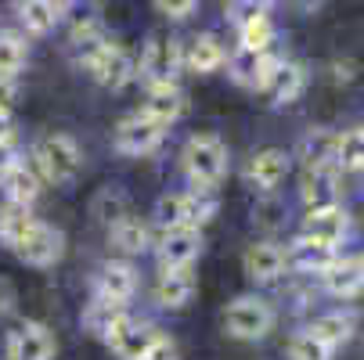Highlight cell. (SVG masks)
I'll return each mask as SVG.
<instances>
[{
  "mask_svg": "<svg viewBox=\"0 0 364 360\" xmlns=\"http://www.w3.org/2000/svg\"><path fill=\"white\" fill-rule=\"evenodd\" d=\"M181 170H184L191 187L213 191L224 180V173H228V144L220 137H213V133L191 137L184 144V151H181Z\"/></svg>",
  "mask_w": 364,
  "mask_h": 360,
  "instance_id": "cell-1",
  "label": "cell"
},
{
  "mask_svg": "<svg viewBox=\"0 0 364 360\" xmlns=\"http://www.w3.org/2000/svg\"><path fill=\"white\" fill-rule=\"evenodd\" d=\"M33 170L47 184H73L83 170V151L69 133H43L33 144Z\"/></svg>",
  "mask_w": 364,
  "mask_h": 360,
  "instance_id": "cell-2",
  "label": "cell"
},
{
  "mask_svg": "<svg viewBox=\"0 0 364 360\" xmlns=\"http://www.w3.org/2000/svg\"><path fill=\"white\" fill-rule=\"evenodd\" d=\"M8 249L18 256V260L26 267H55L62 263V256H65V234L55 227V224H43L36 217L26 220V227L8 241Z\"/></svg>",
  "mask_w": 364,
  "mask_h": 360,
  "instance_id": "cell-3",
  "label": "cell"
},
{
  "mask_svg": "<svg viewBox=\"0 0 364 360\" xmlns=\"http://www.w3.org/2000/svg\"><path fill=\"white\" fill-rule=\"evenodd\" d=\"M217 217V202L210 198V191H173L155 202V224L159 231H173V227H205Z\"/></svg>",
  "mask_w": 364,
  "mask_h": 360,
  "instance_id": "cell-4",
  "label": "cell"
},
{
  "mask_svg": "<svg viewBox=\"0 0 364 360\" xmlns=\"http://www.w3.org/2000/svg\"><path fill=\"white\" fill-rule=\"evenodd\" d=\"M224 328H228L231 339L256 342L274 328V306L259 295H238L224 310Z\"/></svg>",
  "mask_w": 364,
  "mask_h": 360,
  "instance_id": "cell-5",
  "label": "cell"
},
{
  "mask_svg": "<svg viewBox=\"0 0 364 360\" xmlns=\"http://www.w3.org/2000/svg\"><path fill=\"white\" fill-rule=\"evenodd\" d=\"M184 69V55H181V40L170 36H151L137 58V76L144 80V87H163V83H177Z\"/></svg>",
  "mask_w": 364,
  "mask_h": 360,
  "instance_id": "cell-6",
  "label": "cell"
},
{
  "mask_svg": "<svg viewBox=\"0 0 364 360\" xmlns=\"http://www.w3.org/2000/svg\"><path fill=\"white\" fill-rule=\"evenodd\" d=\"M90 76H94V83L97 87H105V90H112V94H119V90H127L134 80H137V55L130 47H123V43H116V40H109L105 43V50L90 62V69H87Z\"/></svg>",
  "mask_w": 364,
  "mask_h": 360,
  "instance_id": "cell-7",
  "label": "cell"
},
{
  "mask_svg": "<svg viewBox=\"0 0 364 360\" xmlns=\"http://www.w3.org/2000/svg\"><path fill=\"white\" fill-rule=\"evenodd\" d=\"M170 126H163L159 119H151L148 112H130L116 123V148L123 151V156H148V151H155L163 144Z\"/></svg>",
  "mask_w": 364,
  "mask_h": 360,
  "instance_id": "cell-8",
  "label": "cell"
},
{
  "mask_svg": "<svg viewBox=\"0 0 364 360\" xmlns=\"http://www.w3.org/2000/svg\"><path fill=\"white\" fill-rule=\"evenodd\" d=\"M155 335H159V328H155V324H144V321H134L130 314H119L101 339L109 342V349L119 360H144V353L151 349Z\"/></svg>",
  "mask_w": 364,
  "mask_h": 360,
  "instance_id": "cell-9",
  "label": "cell"
},
{
  "mask_svg": "<svg viewBox=\"0 0 364 360\" xmlns=\"http://www.w3.org/2000/svg\"><path fill=\"white\" fill-rule=\"evenodd\" d=\"M55 353H58V342L50 335V328L40 321H22L4 339L8 360H55Z\"/></svg>",
  "mask_w": 364,
  "mask_h": 360,
  "instance_id": "cell-10",
  "label": "cell"
},
{
  "mask_svg": "<svg viewBox=\"0 0 364 360\" xmlns=\"http://www.w3.org/2000/svg\"><path fill=\"white\" fill-rule=\"evenodd\" d=\"M285 177H289V156L282 148H259V151H252L245 170H242V180L252 191H259V195H271Z\"/></svg>",
  "mask_w": 364,
  "mask_h": 360,
  "instance_id": "cell-11",
  "label": "cell"
},
{
  "mask_svg": "<svg viewBox=\"0 0 364 360\" xmlns=\"http://www.w3.org/2000/svg\"><path fill=\"white\" fill-rule=\"evenodd\" d=\"M282 58L278 55H271V50H235V55L228 58V76L238 83V87H245V90H264V83H267V76L274 72V65H278Z\"/></svg>",
  "mask_w": 364,
  "mask_h": 360,
  "instance_id": "cell-12",
  "label": "cell"
},
{
  "mask_svg": "<svg viewBox=\"0 0 364 360\" xmlns=\"http://www.w3.org/2000/svg\"><path fill=\"white\" fill-rule=\"evenodd\" d=\"M350 231V217L339 202L332 205H310L306 217H303V238H314V241H325V245H339Z\"/></svg>",
  "mask_w": 364,
  "mask_h": 360,
  "instance_id": "cell-13",
  "label": "cell"
},
{
  "mask_svg": "<svg viewBox=\"0 0 364 360\" xmlns=\"http://www.w3.org/2000/svg\"><path fill=\"white\" fill-rule=\"evenodd\" d=\"M242 271L256 285H274L285 274V249L274 241H252L242 252Z\"/></svg>",
  "mask_w": 364,
  "mask_h": 360,
  "instance_id": "cell-14",
  "label": "cell"
},
{
  "mask_svg": "<svg viewBox=\"0 0 364 360\" xmlns=\"http://www.w3.org/2000/svg\"><path fill=\"white\" fill-rule=\"evenodd\" d=\"M94 295H97V299H109V302L127 306V302L137 295V267H134L130 260H109L105 267L97 271Z\"/></svg>",
  "mask_w": 364,
  "mask_h": 360,
  "instance_id": "cell-15",
  "label": "cell"
},
{
  "mask_svg": "<svg viewBox=\"0 0 364 360\" xmlns=\"http://www.w3.org/2000/svg\"><path fill=\"white\" fill-rule=\"evenodd\" d=\"M198 288V278L191 271V263L184 267H159V278H155V302L166 306V310H181V306L191 302Z\"/></svg>",
  "mask_w": 364,
  "mask_h": 360,
  "instance_id": "cell-16",
  "label": "cell"
},
{
  "mask_svg": "<svg viewBox=\"0 0 364 360\" xmlns=\"http://www.w3.org/2000/svg\"><path fill=\"white\" fill-rule=\"evenodd\" d=\"M325 292L336 295V299H353L364 292V263L360 256H336V260L318 274Z\"/></svg>",
  "mask_w": 364,
  "mask_h": 360,
  "instance_id": "cell-17",
  "label": "cell"
},
{
  "mask_svg": "<svg viewBox=\"0 0 364 360\" xmlns=\"http://www.w3.org/2000/svg\"><path fill=\"white\" fill-rule=\"evenodd\" d=\"M198 252H202V231H198V227H173V231H163L159 245H155L159 267H184V263H195Z\"/></svg>",
  "mask_w": 364,
  "mask_h": 360,
  "instance_id": "cell-18",
  "label": "cell"
},
{
  "mask_svg": "<svg viewBox=\"0 0 364 360\" xmlns=\"http://www.w3.org/2000/svg\"><path fill=\"white\" fill-rule=\"evenodd\" d=\"M181 55H184V69H191L198 76H210V72H217L228 62V50H224L220 36H213V33H195L181 47Z\"/></svg>",
  "mask_w": 364,
  "mask_h": 360,
  "instance_id": "cell-19",
  "label": "cell"
},
{
  "mask_svg": "<svg viewBox=\"0 0 364 360\" xmlns=\"http://www.w3.org/2000/svg\"><path fill=\"white\" fill-rule=\"evenodd\" d=\"M299 198L310 205H332L339 202V166H303Z\"/></svg>",
  "mask_w": 364,
  "mask_h": 360,
  "instance_id": "cell-20",
  "label": "cell"
},
{
  "mask_svg": "<svg viewBox=\"0 0 364 360\" xmlns=\"http://www.w3.org/2000/svg\"><path fill=\"white\" fill-rule=\"evenodd\" d=\"M336 260V245L314 241V238H296L285 252V267H292L296 274H321L328 263Z\"/></svg>",
  "mask_w": 364,
  "mask_h": 360,
  "instance_id": "cell-21",
  "label": "cell"
},
{
  "mask_svg": "<svg viewBox=\"0 0 364 360\" xmlns=\"http://www.w3.org/2000/svg\"><path fill=\"white\" fill-rule=\"evenodd\" d=\"M303 90H306V69L299 62H285L282 58L274 65V72L267 76V83H264V90H259V94H267L274 105H292Z\"/></svg>",
  "mask_w": 364,
  "mask_h": 360,
  "instance_id": "cell-22",
  "label": "cell"
},
{
  "mask_svg": "<svg viewBox=\"0 0 364 360\" xmlns=\"http://www.w3.org/2000/svg\"><path fill=\"white\" fill-rule=\"evenodd\" d=\"M151 119H159L163 126H173L184 112H188V97L177 83H163V87H148V101H144V109Z\"/></svg>",
  "mask_w": 364,
  "mask_h": 360,
  "instance_id": "cell-23",
  "label": "cell"
},
{
  "mask_svg": "<svg viewBox=\"0 0 364 360\" xmlns=\"http://www.w3.org/2000/svg\"><path fill=\"white\" fill-rule=\"evenodd\" d=\"M18 18H22L26 33L47 36L65 18V0H18Z\"/></svg>",
  "mask_w": 364,
  "mask_h": 360,
  "instance_id": "cell-24",
  "label": "cell"
},
{
  "mask_svg": "<svg viewBox=\"0 0 364 360\" xmlns=\"http://www.w3.org/2000/svg\"><path fill=\"white\" fill-rule=\"evenodd\" d=\"M40 187H43V177L26 163H15L4 177H0V191H4L8 202H15V205H33L40 198Z\"/></svg>",
  "mask_w": 364,
  "mask_h": 360,
  "instance_id": "cell-25",
  "label": "cell"
},
{
  "mask_svg": "<svg viewBox=\"0 0 364 360\" xmlns=\"http://www.w3.org/2000/svg\"><path fill=\"white\" fill-rule=\"evenodd\" d=\"M109 241L123 252V256H141V252H148L151 249V231H148V224L141 220V217H123V220H116L112 227H109Z\"/></svg>",
  "mask_w": 364,
  "mask_h": 360,
  "instance_id": "cell-26",
  "label": "cell"
},
{
  "mask_svg": "<svg viewBox=\"0 0 364 360\" xmlns=\"http://www.w3.org/2000/svg\"><path fill=\"white\" fill-rule=\"evenodd\" d=\"M336 137L332 130H310L299 141V159L303 166H336Z\"/></svg>",
  "mask_w": 364,
  "mask_h": 360,
  "instance_id": "cell-27",
  "label": "cell"
},
{
  "mask_svg": "<svg viewBox=\"0 0 364 360\" xmlns=\"http://www.w3.org/2000/svg\"><path fill=\"white\" fill-rule=\"evenodd\" d=\"M336 166H339V173L364 170V126H353L336 137Z\"/></svg>",
  "mask_w": 364,
  "mask_h": 360,
  "instance_id": "cell-28",
  "label": "cell"
},
{
  "mask_svg": "<svg viewBox=\"0 0 364 360\" xmlns=\"http://www.w3.org/2000/svg\"><path fill=\"white\" fill-rule=\"evenodd\" d=\"M90 213H94V220L97 224H105V227H112L116 220H123L127 213H130V198L119 191V187H101L97 195H94V202H90Z\"/></svg>",
  "mask_w": 364,
  "mask_h": 360,
  "instance_id": "cell-29",
  "label": "cell"
},
{
  "mask_svg": "<svg viewBox=\"0 0 364 360\" xmlns=\"http://www.w3.org/2000/svg\"><path fill=\"white\" fill-rule=\"evenodd\" d=\"M65 18H69V40H80V36L105 29L94 0H73V4H65Z\"/></svg>",
  "mask_w": 364,
  "mask_h": 360,
  "instance_id": "cell-30",
  "label": "cell"
},
{
  "mask_svg": "<svg viewBox=\"0 0 364 360\" xmlns=\"http://www.w3.org/2000/svg\"><path fill=\"white\" fill-rule=\"evenodd\" d=\"M29 62V43L22 33H0V76H18Z\"/></svg>",
  "mask_w": 364,
  "mask_h": 360,
  "instance_id": "cell-31",
  "label": "cell"
},
{
  "mask_svg": "<svg viewBox=\"0 0 364 360\" xmlns=\"http://www.w3.org/2000/svg\"><path fill=\"white\" fill-rule=\"evenodd\" d=\"M274 36H278V29H274L271 15H256L245 26H238V47L242 50H271Z\"/></svg>",
  "mask_w": 364,
  "mask_h": 360,
  "instance_id": "cell-32",
  "label": "cell"
},
{
  "mask_svg": "<svg viewBox=\"0 0 364 360\" xmlns=\"http://www.w3.org/2000/svg\"><path fill=\"white\" fill-rule=\"evenodd\" d=\"M332 353H336V346H328L318 332H299V335H292V342H289V360H332Z\"/></svg>",
  "mask_w": 364,
  "mask_h": 360,
  "instance_id": "cell-33",
  "label": "cell"
},
{
  "mask_svg": "<svg viewBox=\"0 0 364 360\" xmlns=\"http://www.w3.org/2000/svg\"><path fill=\"white\" fill-rule=\"evenodd\" d=\"M119 314H127V306H119V302H109V299H97L94 295V302L83 310V328L90 332V335H105L109 332V324L119 317Z\"/></svg>",
  "mask_w": 364,
  "mask_h": 360,
  "instance_id": "cell-34",
  "label": "cell"
},
{
  "mask_svg": "<svg viewBox=\"0 0 364 360\" xmlns=\"http://www.w3.org/2000/svg\"><path fill=\"white\" fill-rule=\"evenodd\" d=\"M310 332H318L328 346H343V342H350V335H353V317L343 314V310H336V314H321L314 324H310Z\"/></svg>",
  "mask_w": 364,
  "mask_h": 360,
  "instance_id": "cell-35",
  "label": "cell"
},
{
  "mask_svg": "<svg viewBox=\"0 0 364 360\" xmlns=\"http://www.w3.org/2000/svg\"><path fill=\"white\" fill-rule=\"evenodd\" d=\"M224 11H228V22L238 29L256 15H271V0H228Z\"/></svg>",
  "mask_w": 364,
  "mask_h": 360,
  "instance_id": "cell-36",
  "label": "cell"
},
{
  "mask_svg": "<svg viewBox=\"0 0 364 360\" xmlns=\"http://www.w3.org/2000/svg\"><path fill=\"white\" fill-rule=\"evenodd\" d=\"M151 4H155V11H159V15H166L173 22H184L198 8V0H151Z\"/></svg>",
  "mask_w": 364,
  "mask_h": 360,
  "instance_id": "cell-37",
  "label": "cell"
},
{
  "mask_svg": "<svg viewBox=\"0 0 364 360\" xmlns=\"http://www.w3.org/2000/svg\"><path fill=\"white\" fill-rule=\"evenodd\" d=\"M144 360H181V349H177V342L170 339V335H155V342H151V349L144 353Z\"/></svg>",
  "mask_w": 364,
  "mask_h": 360,
  "instance_id": "cell-38",
  "label": "cell"
},
{
  "mask_svg": "<svg viewBox=\"0 0 364 360\" xmlns=\"http://www.w3.org/2000/svg\"><path fill=\"white\" fill-rule=\"evenodd\" d=\"M18 101V76H0V116H11Z\"/></svg>",
  "mask_w": 364,
  "mask_h": 360,
  "instance_id": "cell-39",
  "label": "cell"
},
{
  "mask_svg": "<svg viewBox=\"0 0 364 360\" xmlns=\"http://www.w3.org/2000/svg\"><path fill=\"white\" fill-rule=\"evenodd\" d=\"M15 302H18V292L8 278H0V321H8L15 314Z\"/></svg>",
  "mask_w": 364,
  "mask_h": 360,
  "instance_id": "cell-40",
  "label": "cell"
},
{
  "mask_svg": "<svg viewBox=\"0 0 364 360\" xmlns=\"http://www.w3.org/2000/svg\"><path fill=\"white\" fill-rule=\"evenodd\" d=\"M274 213H285V205H282V202H267V205H259V209H256V220L264 224V227H278L282 220H278Z\"/></svg>",
  "mask_w": 364,
  "mask_h": 360,
  "instance_id": "cell-41",
  "label": "cell"
},
{
  "mask_svg": "<svg viewBox=\"0 0 364 360\" xmlns=\"http://www.w3.org/2000/svg\"><path fill=\"white\" fill-rule=\"evenodd\" d=\"M15 163H22V156H18V148H15V141H4L0 144V177H4Z\"/></svg>",
  "mask_w": 364,
  "mask_h": 360,
  "instance_id": "cell-42",
  "label": "cell"
},
{
  "mask_svg": "<svg viewBox=\"0 0 364 360\" xmlns=\"http://www.w3.org/2000/svg\"><path fill=\"white\" fill-rule=\"evenodd\" d=\"M292 4H296V11H303V15H314V11H321L325 0H292Z\"/></svg>",
  "mask_w": 364,
  "mask_h": 360,
  "instance_id": "cell-43",
  "label": "cell"
},
{
  "mask_svg": "<svg viewBox=\"0 0 364 360\" xmlns=\"http://www.w3.org/2000/svg\"><path fill=\"white\" fill-rule=\"evenodd\" d=\"M4 141H15V130H11V116H0V144Z\"/></svg>",
  "mask_w": 364,
  "mask_h": 360,
  "instance_id": "cell-44",
  "label": "cell"
},
{
  "mask_svg": "<svg viewBox=\"0 0 364 360\" xmlns=\"http://www.w3.org/2000/svg\"><path fill=\"white\" fill-rule=\"evenodd\" d=\"M360 263H364V256H360Z\"/></svg>",
  "mask_w": 364,
  "mask_h": 360,
  "instance_id": "cell-45",
  "label": "cell"
}]
</instances>
